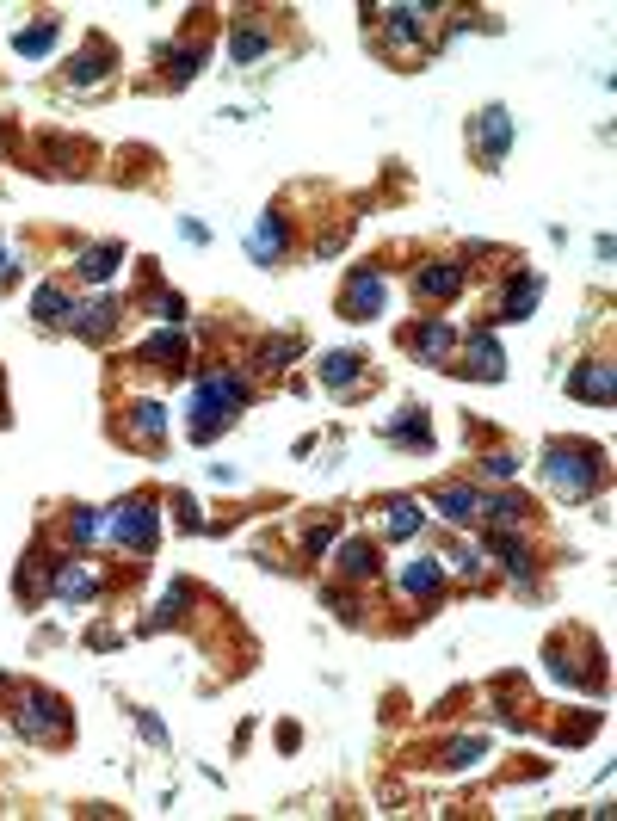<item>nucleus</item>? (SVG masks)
<instances>
[{
    "label": "nucleus",
    "instance_id": "obj_1",
    "mask_svg": "<svg viewBox=\"0 0 617 821\" xmlns=\"http://www.w3.org/2000/svg\"><path fill=\"white\" fill-rule=\"evenodd\" d=\"M543 476H550L568 501H587V494L605 482V457L593 445H580V439H556V445H543Z\"/></svg>",
    "mask_w": 617,
    "mask_h": 821
},
{
    "label": "nucleus",
    "instance_id": "obj_2",
    "mask_svg": "<svg viewBox=\"0 0 617 821\" xmlns=\"http://www.w3.org/2000/svg\"><path fill=\"white\" fill-rule=\"evenodd\" d=\"M241 402H247V389H241V377H229V371H210L198 389H192V439L198 445H210L223 426L241 414Z\"/></svg>",
    "mask_w": 617,
    "mask_h": 821
},
{
    "label": "nucleus",
    "instance_id": "obj_3",
    "mask_svg": "<svg viewBox=\"0 0 617 821\" xmlns=\"http://www.w3.org/2000/svg\"><path fill=\"white\" fill-rule=\"evenodd\" d=\"M13 723H19L25 741H68V710L50 692H25L19 710H13Z\"/></svg>",
    "mask_w": 617,
    "mask_h": 821
},
{
    "label": "nucleus",
    "instance_id": "obj_4",
    "mask_svg": "<svg viewBox=\"0 0 617 821\" xmlns=\"http://www.w3.org/2000/svg\"><path fill=\"white\" fill-rule=\"evenodd\" d=\"M105 538H118L124 550H155L161 538V519H155V501H124L105 513Z\"/></svg>",
    "mask_w": 617,
    "mask_h": 821
},
{
    "label": "nucleus",
    "instance_id": "obj_5",
    "mask_svg": "<svg viewBox=\"0 0 617 821\" xmlns=\"http://www.w3.org/2000/svg\"><path fill=\"white\" fill-rule=\"evenodd\" d=\"M506 142H513V118H506L500 105L476 112V124H469V155H476V167H500L506 161Z\"/></svg>",
    "mask_w": 617,
    "mask_h": 821
},
{
    "label": "nucleus",
    "instance_id": "obj_6",
    "mask_svg": "<svg viewBox=\"0 0 617 821\" xmlns=\"http://www.w3.org/2000/svg\"><path fill=\"white\" fill-rule=\"evenodd\" d=\"M340 309H346L352 321H377V315H383V272H377V266H358V272L346 278V291H340Z\"/></svg>",
    "mask_w": 617,
    "mask_h": 821
},
{
    "label": "nucleus",
    "instance_id": "obj_7",
    "mask_svg": "<svg viewBox=\"0 0 617 821\" xmlns=\"http://www.w3.org/2000/svg\"><path fill=\"white\" fill-rule=\"evenodd\" d=\"M321 383H328L334 396H365V389H371L365 359H358V352H328V359H321Z\"/></svg>",
    "mask_w": 617,
    "mask_h": 821
},
{
    "label": "nucleus",
    "instance_id": "obj_8",
    "mask_svg": "<svg viewBox=\"0 0 617 821\" xmlns=\"http://www.w3.org/2000/svg\"><path fill=\"white\" fill-rule=\"evenodd\" d=\"M457 291H463V266L457 260H426L414 272V297L420 303H439V297H457Z\"/></svg>",
    "mask_w": 617,
    "mask_h": 821
},
{
    "label": "nucleus",
    "instance_id": "obj_9",
    "mask_svg": "<svg viewBox=\"0 0 617 821\" xmlns=\"http://www.w3.org/2000/svg\"><path fill=\"white\" fill-rule=\"evenodd\" d=\"M247 247H253V260H260V266H278V260H284V247H290V223L278 217V210H266L260 229L247 235Z\"/></svg>",
    "mask_w": 617,
    "mask_h": 821
},
{
    "label": "nucleus",
    "instance_id": "obj_10",
    "mask_svg": "<svg viewBox=\"0 0 617 821\" xmlns=\"http://www.w3.org/2000/svg\"><path fill=\"white\" fill-rule=\"evenodd\" d=\"M463 377H476V383H500V377H506V359H500V346H494L488 328L469 340V352H463Z\"/></svg>",
    "mask_w": 617,
    "mask_h": 821
},
{
    "label": "nucleus",
    "instance_id": "obj_11",
    "mask_svg": "<svg viewBox=\"0 0 617 821\" xmlns=\"http://www.w3.org/2000/svg\"><path fill=\"white\" fill-rule=\"evenodd\" d=\"M408 346L420 352V359H426V365H445V352L457 346V334L445 328V315H426V321H420V328L408 334Z\"/></svg>",
    "mask_w": 617,
    "mask_h": 821
},
{
    "label": "nucleus",
    "instance_id": "obj_12",
    "mask_svg": "<svg viewBox=\"0 0 617 821\" xmlns=\"http://www.w3.org/2000/svg\"><path fill=\"white\" fill-rule=\"evenodd\" d=\"M161 433H167L161 402H136L130 420H124V439H130V445H161Z\"/></svg>",
    "mask_w": 617,
    "mask_h": 821
},
{
    "label": "nucleus",
    "instance_id": "obj_13",
    "mask_svg": "<svg viewBox=\"0 0 617 821\" xmlns=\"http://www.w3.org/2000/svg\"><path fill=\"white\" fill-rule=\"evenodd\" d=\"M568 389H574V402H611V365H605V359H587V365L568 377Z\"/></svg>",
    "mask_w": 617,
    "mask_h": 821
},
{
    "label": "nucleus",
    "instance_id": "obj_14",
    "mask_svg": "<svg viewBox=\"0 0 617 821\" xmlns=\"http://www.w3.org/2000/svg\"><path fill=\"white\" fill-rule=\"evenodd\" d=\"M426 19H432L426 7H395V13H389V38H395V50H408V56H414L420 38H426Z\"/></svg>",
    "mask_w": 617,
    "mask_h": 821
},
{
    "label": "nucleus",
    "instance_id": "obj_15",
    "mask_svg": "<svg viewBox=\"0 0 617 821\" xmlns=\"http://www.w3.org/2000/svg\"><path fill=\"white\" fill-rule=\"evenodd\" d=\"M439 587H445V562H439V556H420V562H408V568H402V593L432 599Z\"/></svg>",
    "mask_w": 617,
    "mask_h": 821
},
{
    "label": "nucleus",
    "instance_id": "obj_16",
    "mask_svg": "<svg viewBox=\"0 0 617 821\" xmlns=\"http://www.w3.org/2000/svg\"><path fill=\"white\" fill-rule=\"evenodd\" d=\"M81 321H68V328H75L81 340H105V334H112L118 328V303L112 297H99V303H87V309H75Z\"/></svg>",
    "mask_w": 617,
    "mask_h": 821
},
{
    "label": "nucleus",
    "instance_id": "obj_17",
    "mask_svg": "<svg viewBox=\"0 0 617 821\" xmlns=\"http://www.w3.org/2000/svg\"><path fill=\"white\" fill-rule=\"evenodd\" d=\"M432 507H439L451 525H469V519H476L482 513V501H476V488H439V494H432Z\"/></svg>",
    "mask_w": 617,
    "mask_h": 821
},
{
    "label": "nucleus",
    "instance_id": "obj_18",
    "mask_svg": "<svg viewBox=\"0 0 617 821\" xmlns=\"http://www.w3.org/2000/svg\"><path fill=\"white\" fill-rule=\"evenodd\" d=\"M537 291H543V278H537V272H519L513 291H506V309H500V315H506V321H525V315L537 309Z\"/></svg>",
    "mask_w": 617,
    "mask_h": 821
},
{
    "label": "nucleus",
    "instance_id": "obj_19",
    "mask_svg": "<svg viewBox=\"0 0 617 821\" xmlns=\"http://www.w3.org/2000/svg\"><path fill=\"white\" fill-rule=\"evenodd\" d=\"M334 568H340V575H352V581H358V575H371V568H377V550H371L365 538H346V544L334 550Z\"/></svg>",
    "mask_w": 617,
    "mask_h": 821
},
{
    "label": "nucleus",
    "instance_id": "obj_20",
    "mask_svg": "<svg viewBox=\"0 0 617 821\" xmlns=\"http://www.w3.org/2000/svg\"><path fill=\"white\" fill-rule=\"evenodd\" d=\"M118 254H124L118 241H105V247H87V254H81V266H75V272H81L87 284H99V278H112V272H118Z\"/></svg>",
    "mask_w": 617,
    "mask_h": 821
},
{
    "label": "nucleus",
    "instance_id": "obj_21",
    "mask_svg": "<svg viewBox=\"0 0 617 821\" xmlns=\"http://www.w3.org/2000/svg\"><path fill=\"white\" fill-rule=\"evenodd\" d=\"M56 38H62V25H56V19H44V25L19 31V38H13V50H19V56H50V50H56Z\"/></svg>",
    "mask_w": 617,
    "mask_h": 821
},
{
    "label": "nucleus",
    "instance_id": "obj_22",
    "mask_svg": "<svg viewBox=\"0 0 617 821\" xmlns=\"http://www.w3.org/2000/svg\"><path fill=\"white\" fill-rule=\"evenodd\" d=\"M105 68H112V50H105V44H93V50H81V56H75L68 81H75V87H93V81L105 75Z\"/></svg>",
    "mask_w": 617,
    "mask_h": 821
},
{
    "label": "nucleus",
    "instance_id": "obj_23",
    "mask_svg": "<svg viewBox=\"0 0 617 821\" xmlns=\"http://www.w3.org/2000/svg\"><path fill=\"white\" fill-rule=\"evenodd\" d=\"M31 315H38L44 328H68V315H75V309H68V297L56 291V284H44V291H38V303H31Z\"/></svg>",
    "mask_w": 617,
    "mask_h": 821
},
{
    "label": "nucleus",
    "instance_id": "obj_24",
    "mask_svg": "<svg viewBox=\"0 0 617 821\" xmlns=\"http://www.w3.org/2000/svg\"><path fill=\"white\" fill-rule=\"evenodd\" d=\"M50 593H62V599H87V593H93V575H87V568H75V562H62L56 575H50Z\"/></svg>",
    "mask_w": 617,
    "mask_h": 821
},
{
    "label": "nucleus",
    "instance_id": "obj_25",
    "mask_svg": "<svg viewBox=\"0 0 617 821\" xmlns=\"http://www.w3.org/2000/svg\"><path fill=\"white\" fill-rule=\"evenodd\" d=\"M488 556H500V562H506V568H513V575H519V581L531 575V550H525L519 538H506V531H500V538H488Z\"/></svg>",
    "mask_w": 617,
    "mask_h": 821
},
{
    "label": "nucleus",
    "instance_id": "obj_26",
    "mask_svg": "<svg viewBox=\"0 0 617 821\" xmlns=\"http://www.w3.org/2000/svg\"><path fill=\"white\" fill-rule=\"evenodd\" d=\"M383 525H389V538H414V531H420V507L414 501H389Z\"/></svg>",
    "mask_w": 617,
    "mask_h": 821
},
{
    "label": "nucleus",
    "instance_id": "obj_27",
    "mask_svg": "<svg viewBox=\"0 0 617 821\" xmlns=\"http://www.w3.org/2000/svg\"><path fill=\"white\" fill-rule=\"evenodd\" d=\"M142 359H167V371L186 365V334H155L149 346H142Z\"/></svg>",
    "mask_w": 617,
    "mask_h": 821
},
{
    "label": "nucleus",
    "instance_id": "obj_28",
    "mask_svg": "<svg viewBox=\"0 0 617 821\" xmlns=\"http://www.w3.org/2000/svg\"><path fill=\"white\" fill-rule=\"evenodd\" d=\"M161 56H167V81H173V87L192 81L198 68H204V44H198V50H161Z\"/></svg>",
    "mask_w": 617,
    "mask_h": 821
},
{
    "label": "nucleus",
    "instance_id": "obj_29",
    "mask_svg": "<svg viewBox=\"0 0 617 821\" xmlns=\"http://www.w3.org/2000/svg\"><path fill=\"white\" fill-rule=\"evenodd\" d=\"M68 538H75L81 550H87V544H99V538H105V519H99L93 507H75V519H68Z\"/></svg>",
    "mask_w": 617,
    "mask_h": 821
},
{
    "label": "nucleus",
    "instance_id": "obj_30",
    "mask_svg": "<svg viewBox=\"0 0 617 821\" xmlns=\"http://www.w3.org/2000/svg\"><path fill=\"white\" fill-rule=\"evenodd\" d=\"M266 44H272V38H266L260 25H241V31H235V62H260Z\"/></svg>",
    "mask_w": 617,
    "mask_h": 821
},
{
    "label": "nucleus",
    "instance_id": "obj_31",
    "mask_svg": "<svg viewBox=\"0 0 617 821\" xmlns=\"http://www.w3.org/2000/svg\"><path fill=\"white\" fill-rule=\"evenodd\" d=\"M389 439H402V445H426L432 433H426V420H420V408H408L402 420H389Z\"/></svg>",
    "mask_w": 617,
    "mask_h": 821
},
{
    "label": "nucleus",
    "instance_id": "obj_32",
    "mask_svg": "<svg viewBox=\"0 0 617 821\" xmlns=\"http://www.w3.org/2000/svg\"><path fill=\"white\" fill-rule=\"evenodd\" d=\"M482 513H488L494 525H519V519H525V501H519V494H500V501H482Z\"/></svg>",
    "mask_w": 617,
    "mask_h": 821
},
{
    "label": "nucleus",
    "instance_id": "obj_33",
    "mask_svg": "<svg viewBox=\"0 0 617 821\" xmlns=\"http://www.w3.org/2000/svg\"><path fill=\"white\" fill-rule=\"evenodd\" d=\"M297 352H303V340H266V346H260V365H272V371H284L290 359H297Z\"/></svg>",
    "mask_w": 617,
    "mask_h": 821
},
{
    "label": "nucleus",
    "instance_id": "obj_34",
    "mask_svg": "<svg viewBox=\"0 0 617 821\" xmlns=\"http://www.w3.org/2000/svg\"><path fill=\"white\" fill-rule=\"evenodd\" d=\"M513 470H519V457H513V451H494V457L482 463V476H494V482H506Z\"/></svg>",
    "mask_w": 617,
    "mask_h": 821
},
{
    "label": "nucleus",
    "instance_id": "obj_35",
    "mask_svg": "<svg viewBox=\"0 0 617 821\" xmlns=\"http://www.w3.org/2000/svg\"><path fill=\"white\" fill-rule=\"evenodd\" d=\"M445 568H457L463 581H476V575H482V562H476V550H451V556H445Z\"/></svg>",
    "mask_w": 617,
    "mask_h": 821
},
{
    "label": "nucleus",
    "instance_id": "obj_36",
    "mask_svg": "<svg viewBox=\"0 0 617 821\" xmlns=\"http://www.w3.org/2000/svg\"><path fill=\"white\" fill-rule=\"evenodd\" d=\"M13 278V254H7V247H0V284H7Z\"/></svg>",
    "mask_w": 617,
    "mask_h": 821
}]
</instances>
